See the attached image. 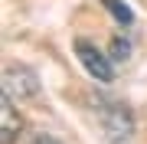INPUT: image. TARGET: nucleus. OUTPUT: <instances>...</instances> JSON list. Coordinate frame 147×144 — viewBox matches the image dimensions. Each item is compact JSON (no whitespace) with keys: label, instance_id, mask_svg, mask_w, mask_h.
<instances>
[{"label":"nucleus","instance_id":"obj_1","mask_svg":"<svg viewBox=\"0 0 147 144\" xmlns=\"http://www.w3.org/2000/svg\"><path fill=\"white\" fill-rule=\"evenodd\" d=\"M95 121H98V131L105 134V141H111V144H121L134 134V112L111 95H98Z\"/></svg>","mask_w":147,"mask_h":144},{"label":"nucleus","instance_id":"obj_2","mask_svg":"<svg viewBox=\"0 0 147 144\" xmlns=\"http://www.w3.org/2000/svg\"><path fill=\"white\" fill-rule=\"evenodd\" d=\"M75 56H79V62L85 66V72H88L92 79H98V82H111V79H115L111 56L101 53L95 43H88V39H75Z\"/></svg>","mask_w":147,"mask_h":144},{"label":"nucleus","instance_id":"obj_3","mask_svg":"<svg viewBox=\"0 0 147 144\" xmlns=\"http://www.w3.org/2000/svg\"><path fill=\"white\" fill-rule=\"evenodd\" d=\"M3 95L7 98H36L39 95V79L26 66H7L3 69Z\"/></svg>","mask_w":147,"mask_h":144},{"label":"nucleus","instance_id":"obj_4","mask_svg":"<svg viewBox=\"0 0 147 144\" xmlns=\"http://www.w3.org/2000/svg\"><path fill=\"white\" fill-rule=\"evenodd\" d=\"M20 131H23V118L13 108V98L3 95V101H0V144H13L20 138Z\"/></svg>","mask_w":147,"mask_h":144},{"label":"nucleus","instance_id":"obj_5","mask_svg":"<svg viewBox=\"0 0 147 144\" xmlns=\"http://www.w3.org/2000/svg\"><path fill=\"white\" fill-rule=\"evenodd\" d=\"M101 3H105V10L115 16V20L121 23V26H131L134 23V13H131V7H124L121 3V0H101Z\"/></svg>","mask_w":147,"mask_h":144},{"label":"nucleus","instance_id":"obj_6","mask_svg":"<svg viewBox=\"0 0 147 144\" xmlns=\"http://www.w3.org/2000/svg\"><path fill=\"white\" fill-rule=\"evenodd\" d=\"M108 56L118 59V62H121V59H127V56H131V43L121 39V36H115V39H111V53H108Z\"/></svg>","mask_w":147,"mask_h":144},{"label":"nucleus","instance_id":"obj_7","mask_svg":"<svg viewBox=\"0 0 147 144\" xmlns=\"http://www.w3.org/2000/svg\"><path fill=\"white\" fill-rule=\"evenodd\" d=\"M30 144H62V141H59V138H53V134H46V131H42V134H36V138H33Z\"/></svg>","mask_w":147,"mask_h":144}]
</instances>
